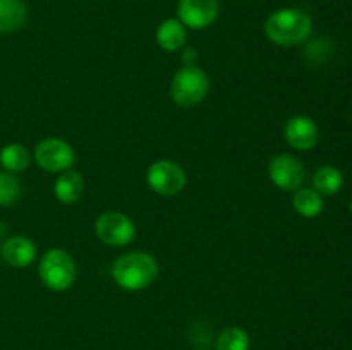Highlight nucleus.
<instances>
[{
	"label": "nucleus",
	"instance_id": "15",
	"mask_svg": "<svg viewBox=\"0 0 352 350\" xmlns=\"http://www.w3.org/2000/svg\"><path fill=\"white\" fill-rule=\"evenodd\" d=\"M292 208L302 218H316L323 211V198L313 187H299L292 194Z\"/></svg>",
	"mask_w": 352,
	"mask_h": 350
},
{
	"label": "nucleus",
	"instance_id": "3",
	"mask_svg": "<svg viewBox=\"0 0 352 350\" xmlns=\"http://www.w3.org/2000/svg\"><path fill=\"white\" fill-rule=\"evenodd\" d=\"M38 277L41 283L52 292H65L74 285L78 278L76 261L67 250L48 249L38 261Z\"/></svg>",
	"mask_w": 352,
	"mask_h": 350
},
{
	"label": "nucleus",
	"instance_id": "19",
	"mask_svg": "<svg viewBox=\"0 0 352 350\" xmlns=\"http://www.w3.org/2000/svg\"><path fill=\"white\" fill-rule=\"evenodd\" d=\"M23 194V185L16 174L0 172V206H12L19 201Z\"/></svg>",
	"mask_w": 352,
	"mask_h": 350
},
{
	"label": "nucleus",
	"instance_id": "10",
	"mask_svg": "<svg viewBox=\"0 0 352 350\" xmlns=\"http://www.w3.org/2000/svg\"><path fill=\"white\" fill-rule=\"evenodd\" d=\"M284 139L298 151H309L318 144L320 129L311 117L294 115L285 122Z\"/></svg>",
	"mask_w": 352,
	"mask_h": 350
},
{
	"label": "nucleus",
	"instance_id": "2",
	"mask_svg": "<svg viewBox=\"0 0 352 350\" xmlns=\"http://www.w3.org/2000/svg\"><path fill=\"white\" fill-rule=\"evenodd\" d=\"M265 36L278 47L305 43L313 31V21L306 10L298 7L277 9L265 21Z\"/></svg>",
	"mask_w": 352,
	"mask_h": 350
},
{
	"label": "nucleus",
	"instance_id": "18",
	"mask_svg": "<svg viewBox=\"0 0 352 350\" xmlns=\"http://www.w3.org/2000/svg\"><path fill=\"white\" fill-rule=\"evenodd\" d=\"M250 333L241 326H227L217 338V350H250Z\"/></svg>",
	"mask_w": 352,
	"mask_h": 350
},
{
	"label": "nucleus",
	"instance_id": "14",
	"mask_svg": "<svg viewBox=\"0 0 352 350\" xmlns=\"http://www.w3.org/2000/svg\"><path fill=\"white\" fill-rule=\"evenodd\" d=\"M28 19V7L23 0H0V33L21 30Z\"/></svg>",
	"mask_w": 352,
	"mask_h": 350
},
{
	"label": "nucleus",
	"instance_id": "20",
	"mask_svg": "<svg viewBox=\"0 0 352 350\" xmlns=\"http://www.w3.org/2000/svg\"><path fill=\"white\" fill-rule=\"evenodd\" d=\"M196 62H198V51L195 48H184V51H182V64L196 65Z\"/></svg>",
	"mask_w": 352,
	"mask_h": 350
},
{
	"label": "nucleus",
	"instance_id": "1",
	"mask_svg": "<svg viewBox=\"0 0 352 350\" xmlns=\"http://www.w3.org/2000/svg\"><path fill=\"white\" fill-rule=\"evenodd\" d=\"M160 264L157 257L144 250H131L117 257L112 264V280L126 292H140L150 287L158 277Z\"/></svg>",
	"mask_w": 352,
	"mask_h": 350
},
{
	"label": "nucleus",
	"instance_id": "21",
	"mask_svg": "<svg viewBox=\"0 0 352 350\" xmlns=\"http://www.w3.org/2000/svg\"><path fill=\"white\" fill-rule=\"evenodd\" d=\"M351 213H352V199H351Z\"/></svg>",
	"mask_w": 352,
	"mask_h": 350
},
{
	"label": "nucleus",
	"instance_id": "6",
	"mask_svg": "<svg viewBox=\"0 0 352 350\" xmlns=\"http://www.w3.org/2000/svg\"><path fill=\"white\" fill-rule=\"evenodd\" d=\"M33 160L41 170L50 172V174H62L74 167L76 151L65 139L47 137L34 146Z\"/></svg>",
	"mask_w": 352,
	"mask_h": 350
},
{
	"label": "nucleus",
	"instance_id": "16",
	"mask_svg": "<svg viewBox=\"0 0 352 350\" xmlns=\"http://www.w3.org/2000/svg\"><path fill=\"white\" fill-rule=\"evenodd\" d=\"M344 175L332 165H323L313 174V189L322 196H333L342 189Z\"/></svg>",
	"mask_w": 352,
	"mask_h": 350
},
{
	"label": "nucleus",
	"instance_id": "11",
	"mask_svg": "<svg viewBox=\"0 0 352 350\" xmlns=\"http://www.w3.org/2000/svg\"><path fill=\"white\" fill-rule=\"evenodd\" d=\"M36 244L24 235L9 237L2 244V257L12 268H28L36 261Z\"/></svg>",
	"mask_w": 352,
	"mask_h": 350
},
{
	"label": "nucleus",
	"instance_id": "7",
	"mask_svg": "<svg viewBox=\"0 0 352 350\" xmlns=\"http://www.w3.org/2000/svg\"><path fill=\"white\" fill-rule=\"evenodd\" d=\"M95 233L105 246H129L136 237V225L120 211H105L95 220Z\"/></svg>",
	"mask_w": 352,
	"mask_h": 350
},
{
	"label": "nucleus",
	"instance_id": "13",
	"mask_svg": "<svg viewBox=\"0 0 352 350\" xmlns=\"http://www.w3.org/2000/svg\"><path fill=\"white\" fill-rule=\"evenodd\" d=\"M82 192H85V180L79 172L65 170L55 178L54 194L62 205H74L81 199Z\"/></svg>",
	"mask_w": 352,
	"mask_h": 350
},
{
	"label": "nucleus",
	"instance_id": "4",
	"mask_svg": "<svg viewBox=\"0 0 352 350\" xmlns=\"http://www.w3.org/2000/svg\"><path fill=\"white\" fill-rule=\"evenodd\" d=\"M210 78L198 65H182L172 75L170 93L172 102L181 108H192L208 96Z\"/></svg>",
	"mask_w": 352,
	"mask_h": 350
},
{
	"label": "nucleus",
	"instance_id": "17",
	"mask_svg": "<svg viewBox=\"0 0 352 350\" xmlns=\"http://www.w3.org/2000/svg\"><path fill=\"white\" fill-rule=\"evenodd\" d=\"M30 163L31 154L23 144L10 143L3 146L2 151H0V165L6 168V172H10V174H19V172L26 170Z\"/></svg>",
	"mask_w": 352,
	"mask_h": 350
},
{
	"label": "nucleus",
	"instance_id": "9",
	"mask_svg": "<svg viewBox=\"0 0 352 350\" xmlns=\"http://www.w3.org/2000/svg\"><path fill=\"white\" fill-rule=\"evenodd\" d=\"M220 14L219 0H179L177 19L188 30H205Z\"/></svg>",
	"mask_w": 352,
	"mask_h": 350
},
{
	"label": "nucleus",
	"instance_id": "12",
	"mask_svg": "<svg viewBox=\"0 0 352 350\" xmlns=\"http://www.w3.org/2000/svg\"><path fill=\"white\" fill-rule=\"evenodd\" d=\"M155 40L162 50L179 51L184 48L186 41H188V27L177 17H168L158 24L157 31H155Z\"/></svg>",
	"mask_w": 352,
	"mask_h": 350
},
{
	"label": "nucleus",
	"instance_id": "8",
	"mask_svg": "<svg viewBox=\"0 0 352 350\" xmlns=\"http://www.w3.org/2000/svg\"><path fill=\"white\" fill-rule=\"evenodd\" d=\"M268 178L280 191L294 192L306 178L305 165L291 153L275 154L268 163Z\"/></svg>",
	"mask_w": 352,
	"mask_h": 350
},
{
	"label": "nucleus",
	"instance_id": "5",
	"mask_svg": "<svg viewBox=\"0 0 352 350\" xmlns=\"http://www.w3.org/2000/svg\"><path fill=\"white\" fill-rule=\"evenodd\" d=\"M146 184L157 194L170 198V196H177L179 192L184 191L186 184H188V175L177 161L162 158V160H155L148 167Z\"/></svg>",
	"mask_w": 352,
	"mask_h": 350
}]
</instances>
